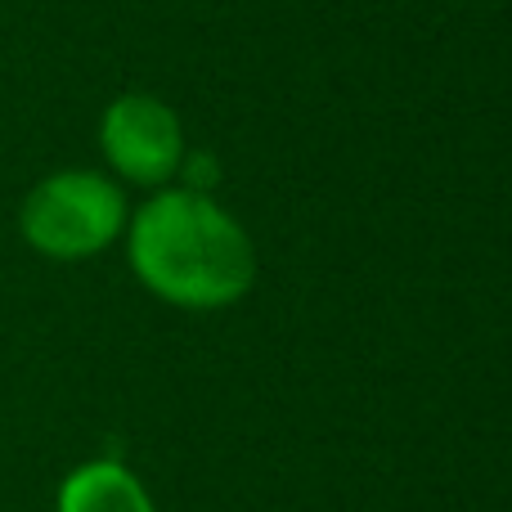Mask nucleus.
I'll return each instance as SVG.
<instances>
[{"instance_id":"obj_4","label":"nucleus","mask_w":512,"mask_h":512,"mask_svg":"<svg viewBox=\"0 0 512 512\" xmlns=\"http://www.w3.org/2000/svg\"><path fill=\"white\" fill-rule=\"evenodd\" d=\"M59 512H158L149 490L140 486L131 468L113 459L81 463L63 477L59 486Z\"/></svg>"},{"instance_id":"obj_3","label":"nucleus","mask_w":512,"mask_h":512,"mask_svg":"<svg viewBox=\"0 0 512 512\" xmlns=\"http://www.w3.org/2000/svg\"><path fill=\"white\" fill-rule=\"evenodd\" d=\"M99 149L122 180L158 189L185 162V131L171 104L131 90V95H117L99 117Z\"/></svg>"},{"instance_id":"obj_2","label":"nucleus","mask_w":512,"mask_h":512,"mask_svg":"<svg viewBox=\"0 0 512 512\" xmlns=\"http://www.w3.org/2000/svg\"><path fill=\"white\" fill-rule=\"evenodd\" d=\"M18 230L50 261H86L126 230V198L99 171H54L23 198Z\"/></svg>"},{"instance_id":"obj_1","label":"nucleus","mask_w":512,"mask_h":512,"mask_svg":"<svg viewBox=\"0 0 512 512\" xmlns=\"http://www.w3.org/2000/svg\"><path fill=\"white\" fill-rule=\"evenodd\" d=\"M131 270L153 297L180 310H221L256 279L252 239L203 189H162L126 225Z\"/></svg>"}]
</instances>
